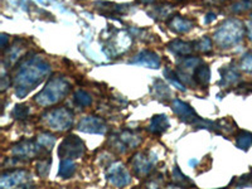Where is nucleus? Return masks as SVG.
Instances as JSON below:
<instances>
[{"label":"nucleus","instance_id":"obj_1","mask_svg":"<svg viewBox=\"0 0 252 189\" xmlns=\"http://www.w3.org/2000/svg\"><path fill=\"white\" fill-rule=\"evenodd\" d=\"M51 72L48 62L40 57H33L20 64L14 77L15 92L18 97H24L29 91L39 85Z\"/></svg>","mask_w":252,"mask_h":189},{"label":"nucleus","instance_id":"obj_2","mask_svg":"<svg viewBox=\"0 0 252 189\" xmlns=\"http://www.w3.org/2000/svg\"><path fill=\"white\" fill-rule=\"evenodd\" d=\"M69 87L71 86L66 78L61 76L52 77L46 87L37 94L35 101L42 106H49V105L60 102L69 92Z\"/></svg>","mask_w":252,"mask_h":189},{"label":"nucleus","instance_id":"obj_3","mask_svg":"<svg viewBox=\"0 0 252 189\" xmlns=\"http://www.w3.org/2000/svg\"><path fill=\"white\" fill-rule=\"evenodd\" d=\"M73 115L69 110L64 107L60 109H52L43 115V121L49 129L56 131H66L72 126Z\"/></svg>","mask_w":252,"mask_h":189},{"label":"nucleus","instance_id":"obj_4","mask_svg":"<svg viewBox=\"0 0 252 189\" xmlns=\"http://www.w3.org/2000/svg\"><path fill=\"white\" fill-rule=\"evenodd\" d=\"M242 35H244L242 24L237 20H231V22H227L216 33V39H217L220 46H223L224 48H227V47L238 43L242 39Z\"/></svg>","mask_w":252,"mask_h":189},{"label":"nucleus","instance_id":"obj_5","mask_svg":"<svg viewBox=\"0 0 252 189\" xmlns=\"http://www.w3.org/2000/svg\"><path fill=\"white\" fill-rule=\"evenodd\" d=\"M85 144L76 135H69L62 141L58 154L62 159H77L85 154Z\"/></svg>","mask_w":252,"mask_h":189},{"label":"nucleus","instance_id":"obj_6","mask_svg":"<svg viewBox=\"0 0 252 189\" xmlns=\"http://www.w3.org/2000/svg\"><path fill=\"white\" fill-rule=\"evenodd\" d=\"M141 138L139 135H136L135 131H130V130H125V131L120 132V134H116L112 136V139L110 140L112 148L116 149L120 153L127 152L131 148H135L140 144Z\"/></svg>","mask_w":252,"mask_h":189},{"label":"nucleus","instance_id":"obj_7","mask_svg":"<svg viewBox=\"0 0 252 189\" xmlns=\"http://www.w3.org/2000/svg\"><path fill=\"white\" fill-rule=\"evenodd\" d=\"M107 178L110 183L115 187H125L131 182V177L121 163H115L110 166Z\"/></svg>","mask_w":252,"mask_h":189},{"label":"nucleus","instance_id":"obj_8","mask_svg":"<svg viewBox=\"0 0 252 189\" xmlns=\"http://www.w3.org/2000/svg\"><path fill=\"white\" fill-rule=\"evenodd\" d=\"M44 149H47V148H44L42 144L37 145L34 141L23 140L22 143L17 144V145L13 148L12 153L17 155V157H19L20 159H27V158L37 157V155H39L40 153H42V150Z\"/></svg>","mask_w":252,"mask_h":189},{"label":"nucleus","instance_id":"obj_9","mask_svg":"<svg viewBox=\"0 0 252 189\" xmlns=\"http://www.w3.org/2000/svg\"><path fill=\"white\" fill-rule=\"evenodd\" d=\"M172 109L175 114L184 121V123L192 124V125H197L198 121L201 120V118L195 114L194 110L189 106L188 103L183 102L181 100H174L172 103Z\"/></svg>","mask_w":252,"mask_h":189},{"label":"nucleus","instance_id":"obj_10","mask_svg":"<svg viewBox=\"0 0 252 189\" xmlns=\"http://www.w3.org/2000/svg\"><path fill=\"white\" fill-rule=\"evenodd\" d=\"M78 129L81 131L91 132V134H105L107 130L106 123L97 116H87L82 119L78 124Z\"/></svg>","mask_w":252,"mask_h":189},{"label":"nucleus","instance_id":"obj_11","mask_svg":"<svg viewBox=\"0 0 252 189\" xmlns=\"http://www.w3.org/2000/svg\"><path fill=\"white\" fill-rule=\"evenodd\" d=\"M154 161L155 159H152L150 155H146L145 153H139V154H136L132 158V169H134V172L139 177L140 175H145L152 170L153 165H154Z\"/></svg>","mask_w":252,"mask_h":189},{"label":"nucleus","instance_id":"obj_12","mask_svg":"<svg viewBox=\"0 0 252 189\" xmlns=\"http://www.w3.org/2000/svg\"><path fill=\"white\" fill-rule=\"evenodd\" d=\"M29 179V174L26 170H13L9 172L8 174H3L0 186L1 188H9V187H23L26 182Z\"/></svg>","mask_w":252,"mask_h":189},{"label":"nucleus","instance_id":"obj_13","mask_svg":"<svg viewBox=\"0 0 252 189\" xmlns=\"http://www.w3.org/2000/svg\"><path fill=\"white\" fill-rule=\"evenodd\" d=\"M131 63L135 64H141V66H145L148 68H159L160 66V60L157 55H154L153 52L144 51L141 52L140 55L136 56L135 60L131 61Z\"/></svg>","mask_w":252,"mask_h":189},{"label":"nucleus","instance_id":"obj_14","mask_svg":"<svg viewBox=\"0 0 252 189\" xmlns=\"http://www.w3.org/2000/svg\"><path fill=\"white\" fill-rule=\"evenodd\" d=\"M169 127V121L165 115H157L152 119L149 125V131L155 135H160Z\"/></svg>","mask_w":252,"mask_h":189},{"label":"nucleus","instance_id":"obj_15","mask_svg":"<svg viewBox=\"0 0 252 189\" xmlns=\"http://www.w3.org/2000/svg\"><path fill=\"white\" fill-rule=\"evenodd\" d=\"M209 77H211V71H209V67L206 64H199L197 68L193 72V80L201 85V86H206L207 83L209 82Z\"/></svg>","mask_w":252,"mask_h":189},{"label":"nucleus","instance_id":"obj_16","mask_svg":"<svg viewBox=\"0 0 252 189\" xmlns=\"http://www.w3.org/2000/svg\"><path fill=\"white\" fill-rule=\"evenodd\" d=\"M153 92L157 96V98L163 101L170 100V96H172V92H170L169 87L166 86L165 83L160 80H157L154 82V85H153Z\"/></svg>","mask_w":252,"mask_h":189},{"label":"nucleus","instance_id":"obj_17","mask_svg":"<svg viewBox=\"0 0 252 189\" xmlns=\"http://www.w3.org/2000/svg\"><path fill=\"white\" fill-rule=\"evenodd\" d=\"M220 75H222L220 85H223V86H231V85H235V83L240 80V73H238L235 68L220 69Z\"/></svg>","mask_w":252,"mask_h":189},{"label":"nucleus","instance_id":"obj_18","mask_svg":"<svg viewBox=\"0 0 252 189\" xmlns=\"http://www.w3.org/2000/svg\"><path fill=\"white\" fill-rule=\"evenodd\" d=\"M194 44L193 43H186V42H181V40H174L173 43L169 44L170 51L174 52L175 55L179 56H187L189 53H192L194 49Z\"/></svg>","mask_w":252,"mask_h":189},{"label":"nucleus","instance_id":"obj_19","mask_svg":"<svg viewBox=\"0 0 252 189\" xmlns=\"http://www.w3.org/2000/svg\"><path fill=\"white\" fill-rule=\"evenodd\" d=\"M76 172V165L75 163L72 161V159H62L60 166V175L64 179L72 177L73 173Z\"/></svg>","mask_w":252,"mask_h":189},{"label":"nucleus","instance_id":"obj_20","mask_svg":"<svg viewBox=\"0 0 252 189\" xmlns=\"http://www.w3.org/2000/svg\"><path fill=\"white\" fill-rule=\"evenodd\" d=\"M192 26H193L192 22H189V20H187V19H183V18H181V17L174 18L172 23H170V28L175 29V31L179 32V33H183V32L189 31V29L192 28Z\"/></svg>","mask_w":252,"mask_h":189},{"label":"nucleus","instance_id":"obj_21","mask_svg":"<svg viewBox=\"0 0 252 189\" xmlns=\"http://www.w3.org/2000/svg\"><path fill=\"white\" fill-rule=\"evenodd\" d=\"M236 144L240 149L247 150L250 146L252 145V134L247 131H241L240 134L237 135V140H236Z\"/></svg>","mask_w":252,"mask_h":189},{"label":"nucleus","instance_id":"obj_22","mask_svg":"<svg viewBox=\"0 0 252 189\" xmlns=\"http://www.w3.org/2000/svg\"><path fill=\"white\" fill-rule=\"evenodd\" d=\"M75 102L77 103L78 106L86 107V106H90V105H91L92 98H91V96H90V94H87L86 91H82V90H80V91H77L75 94Z\"/></svg>","mask_w":252,"mask_h":189},{"label":"nucleus","instance_id":"obj_23","mask_svg":"<svg viewBox=\"0 0 252 189\" xmlns=\"http://www.w3.org/2000/svg\"><path fill=\"white\" fill-rule=\"evenodd\" d=\"M164 76H165V77L170 81V83H172L173 86L177 87L178 90L186 91V87L183 86V83H181V78L178 77L177 73H175V72H173L172 69H169V68L164 69Z\"/></svg>","mask_w":252,"mask_h":189},{"label":"nucleus","instance_id":"obj_24","mask_svg":"<svg viewBox=\"0 0 252 189\" xmlns=\"http://www.w3.org/2000/svg\"><path fill=\"white\" fill-rule=\"evenodd\" d=\"M29 115V107L27 105H17L15 109L13 110V116L15 119H20V120H23V119L28 118Z\"/></svg>","mask_w":252,"mask_h":189},{"label":"nucleus","instance_id":"obj_25","mask_svg":"<svg viewBox=\"0 0 252 189\" xmlns=\"http://www.w3.org/2000/svg\"><path fill=\"white\" fill-rule=\"evenodd\" d=\"M55 141L56 138L52 136L51 134H40L39 138H38V143L42 144L47 149H52V146L55 145Z\"/></svg>","mask_w":252,"mask_h":189},{"label":"nucleus","instance_id":"obj_26","mask_svg":"<svg viewBox=\"0 0 252 189\" xmlns=\"http://www.w3.org/2000/svg\"><path fill=\"white\" fill-rule=\"evenodd\" d=\"M194 44H195L194 48L202 52H209L211 51V48H212V43H211L209 38H204L203 40H199V42H197V43Z\"/></svg>","mask_w":252,"mask_h":189},{"label":"nucleus","instance_id":"obj_27","mask_svg":"<svg viewBox=\"0 0 252 189\" xmlns=\"http://www.w3.org/2000/svg\"><path fill=\"white\" fill-rule=\"evenodd\" d=\"M52 161L49 160H40V163L38 164V174L40 177H46L49 172V166H51Z\"/></svg>","mask_w":252,"mask_h":189},{"label":"nucleus","instance_id":"obj_28","mask_svg":"<svg viewBox=\"0 0 252 189\" xmlns=\"http://www.w3.org/2000/svg\"><path fill=\"white\" fill-rule=\"evenodd\" d=\"M241 67L247 72H252V52L245 56L241 61Z\"/></svg>","mask_w":252,"mask_h":189},{"label":"nucleus","instance_id":"obj_29","mask_svg":"<svg viewBox=\"0 0 252 189\" xmlns=\"http://www.w3.org/2000/svg\"><path fill=\"white\" fill-rule=\"evenodd\" d=\"M173 178H174V181L179 182V186H183V182L184 183H188V179L186 178V175H183L181 173V170L178 169V166H175L174 170H173Z\"/></svg>","mask_w":252,"mask_h":189},{"label":"nucleus","instance_id":"obj_30","mask_svg":"<svg viewBox=\"0 0 252 189\" xmlns=\"http://www.w3.org/2000/svg\"><path fill=\"white\" fill-rule=\"evenodd\" d=\"M238 187L240 186H252V173L251 174H247L245 175V177L241 178L240 183L237 184Z\"/></svg>","mask_w":252,"mask_h":189},{"label":"nucleus","instance_id":"obj_31","mask_svg":"<svg viewBox=\"0 0 252 189\" xmlns=\"http://www.w3.org/2000/svg\"><path fill=\"white\" fill-rule=\"evenodd\" d=\"M249 37H250V39L252 40V24L249 27Z\"/></svg>","mask_w":252,"mask_h":189},{"label":"nucleus","instance_id":"obj_32","mask_svg":"<svg viewBox=\"0 0 252 189\" xmlns=\"http://www.w3.org/2000/svg\"><path fill=\"white\" fill-rule=\"evenodd\" d=\"M189 164H190V165H195V164H197V160H190Z\"/></svg>","mask_w":252,"mask_h":189},{"label":"nucleus","instance_id":"obj_33","mask_svg":"<svg viewBox=\"0 0 252 189\" xmlns=\"http://www.w3.org/2000/svg\"><path fill=\"white\" fill-rule=\"evenodd\" d=\"M141 1H153V0H141Z\"/></svg>","mask_w":252,"mask_h":189}]
</instances>
